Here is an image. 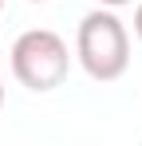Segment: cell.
<instances>
[{
    "mask_svg": "<svg viewBox=\"0 0 142 146\" xmlns=\"http://www.w3.org/2000/svg\"><path fill=\"white\" fill-rule=\"evenodd\" d=\"M75 55L83 63V71L95 83H115L130 67V36L126 24L118 20L111 8H95L79 20L75 32Z\"/></svg>",
    "mask_w": 142,
    "mask_h": 146,
    "instance_id": "obj_1",
    "label": "cell"
},
{
    "mask_svg": "<svg viewBox=\"0 0 142 146\" xmlns=\"http://www.w3.org/2000/svg\"><path fill=\"white\" fill-rule=\"evenodd\" d=\"M71 71V51L59 32L51 28H32L12 44V75L20 79L28 91H55L63 87Z\"/></svg>",
    "mask_w": 142,
    "mask_h": 146,
    "instance_id": "obj_2",
    "label": "cell"
},
{
    "mask_svg": "<svg viewBox=\"0 0 142 146\" xmlns=\"http://www.w3.org/2000/svg\"><path fill=\"white\" fill-rule=\"evenodd\" d=\"M134 36H138V40H142V4H138V8H134Z\"/></svg>",
    "mask_w": 142,
    "mask_h": 146,
    "instance_id": "obj_3",
    "label": "cell"
},
{
    "mask_svg": "<svg viewBox=\"0 0 142 146\" xmlns=\"http://www.w3.org/2000/svg\"><path fill=\"white\" fill-rule=\"evenodd\" d=\"M103 8H122V4H134V0H99Z\"/></svg>",
    "mask_w": 142,
    "mask_h": 146,
    "instance_id": "obj_4",
    "label": "cell"
},
{
    "mask_svg": "<svg viewBox=\"0 0 142 146\" xmlns=\"http://www.w3.org/2000/svg\"><path fill=\"white\" fill-rule=\"evenodd\" d=\"M0 63H4V55H0ZM0 107H4V79H0Z\"/></svg>",
    "mask_w": 142,
    "mask_h": 146,
    "instance_id": "obj_5",
    "label": "cell"
},
{
    "mask_svg": "<svg viewBox=\"0 0 142 146\" xmlns=\"http://www.w3.org/2000/svg\"><path fill=\"white\" fill-rule=\"evenodd\" d=\"M36 4H44V0H36Z\"/></svg>",
    "mask_w": 142,
    "mask_h": 146,
    "instance_id": "obj_6",
    "label": "cell"
},
{
    "mask_svg": "<svg viewBox=\"0 0 142 146\" xmlns=\"http://www.w3.org/2000/svg\"><path fill=\"white\" fill-rule=\"evenodd\" d=\"M0 8H4V0H0Z\"/></svg>",
    "mask_w": 142,
    "mask_h": 146,
    "instance_id": "obj_7",
    "label": "cell"
}]
</instances>
